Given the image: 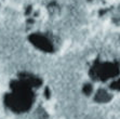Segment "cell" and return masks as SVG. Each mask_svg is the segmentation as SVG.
I'll return each mask as SVG.
<instances>
[{"mask_svg": "<svg viewBox=\"0 0 120 119\" xmlns=\"http://www.w3.org/2000/svg\"><path fill=\"white\" fill-rule=\"evenodd\" d=\"M29 40L30 42L36 46L38 49L45 51V52H53V46L51 43V41H49V39L45 38V36H42L40 34H33L29 36Z\"/></svg>", "mask_w": 120, "mask_h": 119, "instance_id": "3", "label": "cell"}, {"mask_svg": "<svg viewBox=\"0 0 120 119\" xmlns=\"http://www.w3.org/2000/svg\"><path fill=\"white\" fill-rule=\"evenodd\" d=\"M11 87L13 92L6 96V104L12 111L21 113L26 111L30 107L34 101L33 92L30 91V86H28L22 80L12 81Z\"/></svg>", "mask_w": 120, "mask_h": 119, "instance_id": "1", "label": "cell"}, {"mask_svg": "<svg viewBox=\"0 0 120 119\" xmlns=\"http://www.w3.org/2000/svg\"><path fill=\"white\" fill-rule=\"evenodd\" d=\"M108 99H109V95L105 91H103V90L98 91V93L96 94V100L98 101H102V102H104V101H107Z\"/></svg>", "mask_w": 120, "mask_h": 119, "instance_id": "4", "label": "cell"}, {"mask_svg": "<svg viewBox=\"0 0 120 119\" xmlns=\"http://www.w3.org/2000/svg\"><path fill=\"white\" fill-rule=\"evenodd\" d=\"M112 89H120V80L115 81V82L112 84Z\"/></svg>", "mask_w": 120, "mask_h": 119, "instance_id": "5", "label": "cell"}, {"mask_svg": "<svg viewBox=\"0 0 120 119\" xmlns=\"http://www.w3.org/2000/svg\"><path fill=\"white\" fill-rule=\"evenodd\" d=\"M119 69L116 66V64L112 63H104V64H95L93 68L91 69V75L95 79H101V80H105L107 78L114 77L118 75Z\"/></svg>", "mask_w": 120, "mask_h": 119, "instance_id": "2", "label": "cell"}]
</instances>
